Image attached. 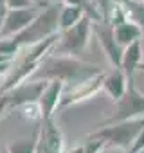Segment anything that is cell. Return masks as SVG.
Instances as JSON below:
<instances>
[{"label": "cell", "instance_id": "1", "mask_svg": "<svg viewBox=\"0 0 144 153\" xmlns=\"http://www.w3.org/2000/svg\"><path fill=\"white\" fill-rule=\"evenodd\" d=\"M103 70L92 63H87L79 58L72 56H47L40 68L34 72L33 81L43 79V81H61L65 87L72 85V88L92 79L94 76L101 74Z\"/></svg>", "mask_w": 144, "mask_h": 153}, {"label": "cell", "instance_id": "2", "mask_svg": "<svg viewBox=\"0 0 144 153\" xmlns=\"http://www.w3.org/2000/svg\"><path fill=\"white\" fill-rule=\"evenodd\" d=\"M58 15H59V9L58 6H49L45 9H42L38 13V16L18 34H15L11 40L13 43L18 47V49H24V47H33L54 34L59 33V27H58Z\"/></svg>", "mask_w": 144, "mask_h": 153}, {"label": "cell", "instance_id": "3", "mask_svg": "<svg viewBox=\"0 0 144 153\" xmlns=\"http://www.w3.org/2000/svg\"><path fill=\"white\" fill-rule=\"evenodd\" d=\"M92 33H94V22L88 16H85L78 25H74L72 29H68L65 33H59L58 42L52 49V54L78 58L88 47V40H90Z\"/></svg>", "mask_w": 144, "mask_h": 153}, {"label": "cell", "instance_id": "4", "mask_svg": "<svg viewBox=\"0 0 144 153\" xmlns=\"http://www.w3.org/2000/svg\"><path fill=\"white\" fill-rule=\"evenodd\" d=\"M144 130V117L140 119H133V121H124V123H117V124H110L105 128H97L94 133V137H99L106 142L108 146L114 148H121L126 153L130 151V148L133 146L137 135Z\"/></svg>", "mask_w": 144, "mask_h": 153}, {"label": "cell", "instance_id": "5", "mask_svg": "<svg viewBox=\"0 0 144 153\" xmlns=\"http://www.w3.org/2000/svg\"><path fill=\"white\" fill-rule=\"evenodd\" d=\"M140 117H144V94L135 87L133 79H128V88H126L124 96L117 101V108H115L114 115L108 117L105 123H101L99 128L124 123V121L140 119Z\"/></svg>", "mask_w": 144, "mask_h": 153}, {"label": "cell", "instance_id": "6", "mask_svg": "<svg viewBox=\"0 0 144 153\" xmlns=\"http://www.w3.org/2000/svg\"><path fill=\"white\" fill-rule=\"evenodd\" d=\"M94 33L99 40V45L101 49L105 51L108 61L114 65V68H119L121 67V58H122V49L119 47V43L115 42V36H114V25L106 20H101V22H94Z\"/></svg>", "mask_w": 144, "mask_h": 153}, {"label": "cell", "instance_id": "7", "mask_svg": "<svg viewBox=\"0 0 144 153\" xmlns=\"http://www.w3.org/2000/svg\"><path fill=\"white\" fill-rule=\"evenodd\" d=\"M45 85H47V81H43V79H36V81L31 79V81L22 83L20 87H16L9 94H6L7 101H9V110L22 108L27 105H38V99H40Z\"/></svg>", "mask_w": 144, "mask_h": 153}, {"label": "cell", "instance_id": "8", "mask_svg": "<svg viewBox=\"0 0 144 153\" xmlns=\"http://www.w3.org/2000/svg\"><path fill=\"white\" fill-rule=\"evenodd\" d=\"M40 9L38 7H29V9H15V11H7L2 25H0V40L4 38H13L15 34L22 33L36 16H38Z\"/></svg>", "mask_w": 144, "mask_h": 153}, {"label": "cell", "instance_id": "9", "mask_svg": "<svg viewBox=\"0 0 144 153\" xmlns=\"http://www.w3.org/2000/svg\"><path fill=\"white\" fill-rule=\"evenodd\" d=\"M40 135H38V149L42 153H63L65 151V142H63V133L59 126L52 121H42Z\"/></svg>", "mask_w": 144, "mask_h": 153}, {"label": "cell", "instance_id": "10", "mask_svg": "<svg viewBox=\"0 0 144 153\" xmlns=\"http://www.w3.org/2000/svg\"><path fill=\"white\" fill-rule=\"evenodd\" d=\"M103 79H105V72L94 76L92 79L70 88V92H63V97H61V103H59V108H67L70 105H76V103H81L85 99H90L94 97L99 90H103Z\"/></svg>", "mask_w": 144, "mask_h": 153}, {"label": "cell", "instance_id": "11", "mask_svg": "<svg viewBox=\"0 0 144 153\" xmlns=\"http://www.w3.org/2000/svg\"><path fill=\"white\" fill-rule=\"evenodd\" d=\"M65 85L61 81H47L40 99H38V108H40V117L42 121L52 119L54 112L59 108L61 97H63Z\"/></svg>", "mask_w": 144, "mask_h": 153}, {"label": "cell", "instance_id": "12", "mask_svg": "<svg viewBox=\"0 0 144 153\" xmlns=\"http://www.w3.org/2000/svg\"><path fill=\"white\" fill-rule=\"evenodd\" d=\"M128 88V78L121 68H112L110 72H105V79H103V92L112 99L119 101Z\"/></svg>", "mask_w": 144, "mask_h": 153}, {"label": "cell", "instance_id": "13", "mask_svg": "<svg viewBox=\"0 0 144 153\" xmlns=\"http://www.w3.org/2000/svg\"><path fill=\"white\" fill-rule=\"evenodd\" d=\"M142 63V43L133 42L131 45H128L126 49H122V58H121V70L124 72V76L128 79H133L135 70L140 67Z\"/></svg>", "mask_w": 144, "mask_h": 153}, {"label": "cell", "instance_id": "14", "mask_svg": "<svg viewBox=\"0 0 144 153\" xmlns=\"http://www.w3.org/2000/svg\"><path fill=\"white\" fill-rule=\"evenodd\" d=\"M114 36H115V42L119 43L121 49H126L128 45H131L133 42H139L140 36H142V27H139L135 22L131 20H124L117 25H114Z\"/></svg>", "mask_w": 144, "mask_h": 153}, {"label": "cell", "instance_id": "15", "mask_svg": "<svg viewBox=\"0 0 144 153\" xmlns=\"http://www.w3.org/2000/svg\"><path fill=\"white\" fill-rule=\"evenodd\" d=\"M87 16L85 9L81 7H76V6H63L59 9V15H58V27H59V33H65L68 29H72L74 25H78L83 18Z\"/></svg>", "mask_w": 144, "mask_h": 153}, {"label": "cell", "instance_id": "16", "mask_svg": "<svg viewBox=\"0 0 144 153\" xmlns=\"http://www.w3.org/2000/svg\"><path fill=\"white\" fill-rule=\"evenodd\" d=\"M38 135H40V128H36L29 139H20V140L9 142L7 151L9 153H36L38 151Z\"/></svg>", "mask_w": 144, "mask_h": 153}, {"label": "cell", "instance_id": "17", "mask_svg": "<svg viewBox=\"0 0 144 153\" xmlns=\"http://www.w3.org/2000/svg\"><path fill=\"white\" fill-rule=\"evenodd\" d=\"M126 11L128 20L135 22L139 27L144 25V0H119Z\"/></svg>", "mask_w": 144, "mask_h": 153}, {"label": "cell", "instance_id": "18", "mask_svg": "<svg viewBox=\"0 0 144 153\" xmlns=\"http://www.w3.org/2000/svg\"><path fill=\"white\" fill-rule=\"evenodd\" d=\"M106 148V142L99 137H94V135H88V139L78 146H74L72 149H67L68 153H101L103 149Z\"/></svg>", "mask_w": 144, "mask_h": 153}, {"label": "cell", "instance_id": "19", "mask_svg": "<svg viewBox=\"0 0 144 153\" xmlns=\"http://www.w3.org/2000/svg\"><path fill=\"white\" fill-rule=\"evenodd\" d=\"M34 7L33 6V0H7V9L15 11V9H29Z\"/></svg>", "mask_w": 144, "mask_h": 153}, {"label": "cell", "instance_id": "20", "mask_svg": "<svg viewBox=\"0 0 144 153\" xmlns=\"http://www.w3.org/2000/svg\"><path fill=\"white\" fill-rule=\"evenodd\" d=\"M92 2L99 7V11H101V15H103V20H106V16H108V13H110V7H112V4H114V0H92Z\"/></svg>", "mask_w": 144, "mask_h": 153}, {"label": "cell", "instance_id": "21", "mask_svg": "<svg viewBox=\"0 0 144 153\" xmlns=\"http://www.w3.org/2000/svg\"><path fill=\"white\" fill-rule=\"evenodd\" d=\"M13 65H15L13 58H2V56H0V76L9 74V70L13 68Z\"/></svg>", "mask_w": 144, "mask_h": 153}, {"label": "cell", "instance_id": "22", "mask_svg": "<svg viewBox=\"0 0 144 153\" xmlns=\"http://www.w3.org/2000/svg\"><path fill=\"white\" fill-rule=\"evenodd\" d=\"M140 151H144V130L137 135V139H135V142H133V146L130 148L128 153H140Z\"/></svg>", "mask_w": 144, "mask_h": 153}, {"label": "cell", "instance_id": "23", "mask_svg": "<svg viewBox=\"0 0 144 153\" xmlns=\"http://www.w3.org/2000/svg\"><path fill=\"white\" fill-rule=\"evenodd\" d=\"M9 110V101H7V96H0V117L4 114H7Z\"/></svg>", "mask_w": 144, "mask_h": 153}, {"label": "cell", "instance_id": "24", "mask_svg": "<svg viewBox=\"0 0 144 153\" xmlns=\"http://www.w3.org/2000/svg\"><path fill=\"white\" fill-rule=\"evenodd\" d=\"M7 0H0V25H2V22H4V18H6V15H7Z\"/></svg>", "mask_w": 144, "mask_h": 153}, {"label": "cell", "instance_id": "25", "mask_svg": "<svg viewBox=\"0 0 144 153\" xmlns=\"http://www.w3.org/2000/svg\"><path fill=\"white\" fill-rule=\"evenodd\" d=\"M0 153H9L7 151V146H0Z\"/></svg>", "mask_w": 144, "mask_h": 153}, {"label": "cell", "instance_id": "26", "mask_svg": "<svg viewBox=\"0 0 144 153\" xmlns=\"http://www.w3.org/2000/svg\"><path fill=\"white\" fill-rule=\"evenodd\" d=\"M139 68H142V70H144V61H142V63H140V67H139Z\"/></svg>", "mask_w": 144, "mask_h": 153}, {"label": "cell", "instance_id": "27", "mask_svg": "<svg viewBox=\"0 0 144 153\" xmlns=\"http://www.w3.org/2000/svg\"><path fill=\"white\" fill-rule=\"evenodd\" d=\"M63 153H68V151H67V149H65V151H63Z\"/></svg>", "mask_w": 144, "mask_h": 153}, {"label": "cell", "instance_id": "28", "mask_svg": "<svg viewBox=\"0 0 144 153\" xmlns=\"http://www.w3.org/2000/svg\"><path fill=\"white\" fill-rule=\"evenodd\" d=\"M36 153H42V151H40V149H38V151H36Z\"/></svg>", "mask_w": 144, "mask_h": 153}, {"label": "cell", "instance_id": "29", "mask_svg": "<svg viewBox=\"0 0 144 153\" xmlns=\"http://www.w3.org/2000/svg\"><path fill=\"white\" fill-rule=\"evenodd\" d=\"M140 153H144V151H140Z\"/></svg>", "mask_w": 144, "mask_h": 153}]
</instances>
